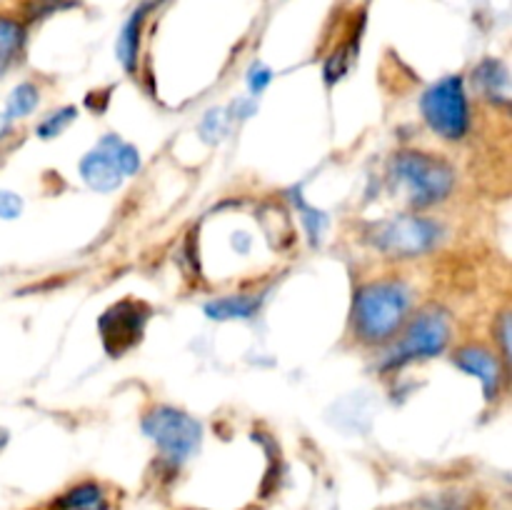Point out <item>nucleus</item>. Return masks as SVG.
Instances as JSON below:
<instances>
[{"instance_id": "8", "label": "nucleus", "mask_w": 512, "mask_h": 510, "mask_svg": "<svg viewBox=\"0 0 512 510\" xmlns=\"http://www.w3.org/2000/svg\"><path fill=\"white\" fill-rule=\"evenodd\" d=\"M453 360L460 370H465L470 375H478L480 383H483L485 398L493 400L498 395L500 380H503V368H500L498 358L493 353H488L480 345H465V348L455 350Z\"/></svg>"}, {"instance_id": "24", "label": "nucleus", "mask_w": 512, "mask_h": 510, "mask_svg": "<svg viewBox=\"0 0 512 510\" xmlns=\"http://www.w3.org/2000/svg\"><path fill=\"white\" fill-rule=\"evenodd\" d=\"M270 80H273V73H270L268 68H263V65H255V68H250L248 85L253 93H263V90L268 88Z\"/></svg>"}, {"instance_id": "14", "label": "nucleus", "mask_w": 512, "mask_h": 510, "mask_svg": "<svg viewBox=\"0 0 512 510\" xmlns=\"http://www.w3.org/2000/svg\"><path fill=\"white\" fill-rule=\"evenodd\" d=\"M23 40H25L23 25H20L18 20L0 15V68L8 65L10 60L18 55V50L23 48Z\"/></svg>"}, {"instance_id": "6", "label": "nucleus", "mask_w": 512, "mask_h": 510, "mask_svg": "<svg viewBox=\"0 0 512 510\" xmlns=\"http://www.w3.org/2000/svg\"><path fill=\"white\" fill-rule=\"evenodd\" d=\"M450 340V323L445 310L440 308H425L423 313H418L413 318V323L408 325V330L403 333L400 343L395 345V350L390 353L388 365H403L408 360L418 358H433V355L443 353L445 345Z\"/></svg>"}, {"instance_id": "7", "label": "nucleus", "mask_w": 512, "mask_h": 510, "mask_svg": "<svg viewBox=\"0 0 512 510\" xmlns=\"http://www.w3.org/2000/svg\"><path fill=\"white\" fill-rule=\"evenodd\" d=\"M148 320V308L138 300H120L100 318V335L110 355H123L140 340Z\"/></svg>"}, {"instance_id": "11", "label": "nucleus", "mask_w": 512, "mask_h": 510, "mask_svg": "<svg viewBox=\"0 0 512 510\" xmlns=\"http://www.w3.org/2000/svg\"><path fill=\"white\" fill-rule=\"evenodd\" d=\"M53 510H108V498L98 483H80L65 490L53 503Z\"/></svg>"}, {"instance_id": "18", "label": "nucleus", "mask_w": 512, "mask_h": 510, "mask_svg": "<svg viewBox=\"0 0 512 510\" xmlns=\"http://www.w3.org/2000/svg\"><path fill=\"white\" fill-rule=\"evenodd\" d=\"M70 120H75V108L58 110V113L50 115V118H45L43 123H40L38 135L40 138H55V135H60L65 128H68Z\"/></svg>"}, {"instance_id": "20", "label": "nucleus", "mask_w": 512, "mask_h": 510, "mask_svg": "<svg viewBox=\"0 0 512 510\" xmlns=\"http://www.w3.org/2000/svg\"><path fill=\"white\" fill-rule=\"evenodd\" d=\"M70 5H73V0H33V3L28 5V15L30 18H43V15L70 8Z\"/></svg>"}, {"instance_id": "12", "label": "nucleus", "mask_w": 512, "mask_h": 510, "mask_svg": "<svg viewBox=\"0 0 512 510\" xmlns=\"http://www.w3.org/2000/svg\"><path fill=\"white\" fill-rule=\"evenodd\" d=\"M145 8H138L133 13V18L128 20V25L123 28V35H120L118 43V58L123 63L125 70L135 68V55H138V43H140V25H143Z\"/></svg>"}, {"instance_id": "22", "label": "nucleus", "mask_w": 512, "mask_h": 510, "mask_svg": "<svg viewBox=\"0 0 512 510\" xmlns=\"http://www.w3.org/2000/svg\"><path fill=\"white\" fill-rule=\"evenodd\" d=\"M415 510H463V503L455 495H438V498H428L418 503Z\"/></svg>"}, {"instance_id": "5", "label": "nucleus", "mask_w": 512, "mask_h": 510, "mask_svg": "<svg viewBox=\"0 0 512 510\" xmlns=\"http://www.w3.org/2000/svg\"><path fill=\"white\" fill-rule=\"evenodd\" d=\"M143 430L148 438H153L158 443L165 458L173 460V463H183L200 445L198 420L180 413V410L168 408V405H160V408L150 410L143 418Z\"/></svg>"}, {"instance_id": "16", "label": "nucleus", "mask_w": 512, "mask_h": 510, "mask_svg": "<svg viewBox=\"0 0 512 510\" xmlns=\"http://www.w3.org/2000/svg\"><path fill=\"white\" fill-rule=\"evenodd\" d=\"M35 105H38V90L35 85L23 83L10 93L8 98V110H5V118H25L28 113H33Z\"/></svg>"}, {"instance_id": "2", "label": "nucleus", "mask_w": 512, "mask_h": 510, "mask_svg": "<svg viewBox=\"0 0 512 510\" xmlns=\"http://www.w3.org/2000/svg\"><path fill=\"white\" fill-rule=\"evenodd\" d=\"M393 178L418 208L440 203L455 185V173L445 160L428 153H400L393 160Z\"/></svg>"}, {"instance_id": "4", "label": "nucleus", "mask_w": 512, "mask_h": 510, "mask_svg": "<svg viewBox=\"0 0 512 510\" xmlns=\"http://www.w3.org/2000/svg\"><path fill=\"white\" fill-rule=\"evenodd\" d=\"M368 235L370 243L390 258H415L420 253H428L438 243L440 230L433 220L400 215V218L375 223Z\"/></svg>"}, {"instance_id": "10", "label": "nucleus", "mask_w": 512, "mask_h": 510, "mask_svg": "<svg viewBox=\"0 0 512 510\" xmlns=\"http://www.w3.org/2000/svg\"><path fill=\"white\" fill-rule=\"evenodd\" d=\"M475 85L480 93L495 105H508L510 103V75L500 60H483L473 73Z\"/></svg>"}, {"instance_id": "19", "label": "nucleus", "mask_w": 512, "mask_h": 510, "mask_svg": "<svg viewBox=\"0 0 512 510\" xmlns=\"http://www.w3.org/2000/svg\"><path fill=\"white\" fill-rule=\"evenodd\" d=\"M295 203H298V208L303 210V220H305V228H308V235L313 243H318L320 233H323V225H325V215L320 213V210H313L305 205V200L300 198V193L295 190Z\"/></svg>"}, {"instance_id": "26", "label": "nucleus", "mask_w": 512, "mask_h": 510, "mask_svg": "<svg viewBox=\"0 0 512 510\" xmlns=\"http://www.w3.org/2000/svg\"><path fill=\"white\" fill-rule=\"evenodd\" d=\"M5 443H8V433H5V430L0 428V450L5 448Z\"/></svg>"}, {"instance_id": "23", "label": "nucleus", "mask_w": 512, "mask_h": 510, "mask_svg": "<svg viewBox=\"0 0 512 510\" xmlns=\"http://www.w3.org/2000/svg\"><path fill=\"white\" fill-rule=\"evenodd\" d=\"M20 208H23V203H20L18 195L8 193V190H0V218L5 220L18 218Z\"/></svg>"}, {"instance_id": "25", "label": "nucleus", "mask_w": 512, "mask_h": 510, "mask_svg": "<svg viewBox=\"0 0 512 510\" xmlns=\"http://www.w3.org/2000/svg\"><path fill=\"white\" fill-rule=\"evenodd\" d=\"M510 330H512L510 313H503L498 320V340H500V345H503L505 363H510Z\"/></svg>"}, {"instance_id": "15", "label": "nucleus", "mask_w": 512, "mask_h": 510, "mask_svg": "<svg viewBox=\"0 0 512 510\" xmlns=\"http://www.w3.org/2000/svg\"><path fill=\"white\" fill-rule=\"evenodd\" d=\"M105 150H110V155L115 158V163H118L120 173L123 175H135L140 170V155L138 150L133 148V145L123 143V140H118L115 135H110V138H105L103 143Z\"/></svg>"}, {"instance_id": "17", "label": "nucleus", "mask_w": 512, "mask_h": 510, "mask_svg": "<svg viewBox=\"0 0 512 510\" xmlns=\"http://www.w3.org/2000/svg\"><path fill=\"white\" fill-rule=\"evenodd\" d=\"M355 50H358V40H355V43H345L338 53L330 55V60L325 63V80H328V83H335V80L343 78V75L348 73L350 63H353L355 58Z\"/></svg>"}, {"instance_id": "21", "label": "nucleus", "mask_w": 512, "mask_h": 510, "mask_svg": "<svg viewBox=\"0 0 512 510\" xmlns=\"http://www.w3.org/2000/svg\"><path fill=\"white\" fill-rule=\"evenodd\" d=\"M225 130V115L223 110H210L203 120V135L208 140H218Z\"/></svg>"}, {"instance_id": "1", "label": "nucleus", "mask_w": 512, "mask_h": 510, "mask_svg": "<svg viewBox=\"0 0 512 510\" xmlns=\"http://www.w3.org/2000/svg\"><path fill=\"white\" fill-rule=\"evenodd\" d=\"M408 310L410 290L400 280H378L365 285L355 295V333L365 343H385L403 328Z\"/></svg>"}, {"instance_id": "9", "label": "nucleus", "mask_w": 512, "mask_h": 510, "mask_svg": "<svg viewBox=\"0 0 512 510\" xmlns=\"http://www.w3.org/2000/svg\"><path fill=\"white\" fill-rule=\"evenodd\" d=\"M80 175H83V180L90 188L100 190V193H110V190L118 188L120 180H123L118 163H115L110 150H105L103 145L80 160Z\"/></svg>"}, {"instance_id": "27", "label": "nucleus", "mask_w": 512, "mask_h": 510, "mask_svg": "<svg viewBox=\"0 0 512 510\" xmlns=\"http://www.w3.org/2000/svg\"><path fill=\"white\" fill-rule=\"evenodd\" d=\"M5 128H8V118H5V115H0V135L5 133Z\"/></svg>"}, {"instance_id": "13", "label": "nucleus", "mask_w": 512, "mask_h": 510, "mask_svg": "<svg viewBox=\"0 0 512 510\" xmlns=\"http://www.w3.org/2000/svg\"><path fill=\"white\" fill-rule=\"evenodd\" d=\"M255 310H258V300L245 298V295H238V298H220L205 305V313H208L210 318H218V320L250 318Z\"/></svg>"}, {"instance_id": "3", "label": "nucleus", "mask_w": 512, "mask_h": 510, "mask_svg": "<svg viewBox=\"0 0 512 510\" xmlns=\"http://www.w3.org/2000/svg\"><path fill=\"white\" fill-rule=\"evenodd\" d=\"M423 118L428 120L430 128L448 140H460L470 128V108L468 95H465L463 80L450 75V78L438 80L433 88L425 90L423 95Z\"/></svg>"}]
</instances>
